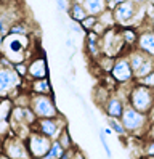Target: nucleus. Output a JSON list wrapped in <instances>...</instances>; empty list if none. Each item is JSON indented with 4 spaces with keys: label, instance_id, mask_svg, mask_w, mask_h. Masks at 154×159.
<instances>
[{
    "label": "nucleus",
    "instance_id": "f257e3e1",
    "mask_svg": "<svg viewBox=\"0 0 154 159\" xmlns=\"http://www.w3.org/2000/svg\"><path fill=\"white\" fill-rule=\"evenodd\" d=\"M31 40H32L31 35H19V34L10 32L8 35L3 37L0 52H2V55H5L13 64L27 61L29 60L27 52L31 48Z\"/></svg>",
    "mask_w": 154,
    "mask_h": 159
},
{
    "label": "nucleus",
    "instance_id": "f03ea898",
    "mask_svg": "<svg viewBox=\"0 0 154 159\" xmlns=\"http://www.w3.org/2000/svg\"><path fill=\"white\" fill-rule=\"evenodd\" d=\"M120 120L124 124V129L127 135L130 137H144L146 130L149 127V117L146 113L137 111L135 108H132L130 105H125L124 113L120 116Z\"/></svg>",
    "mask_w": 154,
    "mask_h": 159
},
{
    "label": "nucleus",
    "instance_id": "7ed1b4c3",
    "mask_svg": "<svg viewBox=\"0 0 154 159\" xmlns=\"http://www.w3.org/2000/svg\"><path fill=\"white\" fill-rule=\"evenodd\" d=\"M127 105H130L137 111H141V113L148 114L151 106L154 105V90H151L149 87H146V85H143V84L135 80L132 84V87H130Z\"/></svg>",
    "mask_w": 154,
    "mask_h": 159
},
{
    "label": "nucleus",
    "instance_id": "20e7f679",
    "mask_svg": "<svg viewBox=\"0 0 154 159\" xmlns=\"http://www.w3.org/2000/svg\"><path fill=\"white\" fill-rule=\"evenodd\" d=\"M100 45H101V53L106 55V57H112V58H117L124 53H129L127 50H130L127 45L124 43L122 40V35L119 27H111L108 29L100 39Z\"/></svg>",
    "mask_w": 154,
    "mask_h": 159
},
{
    "label": "nucleus",
    "instance_id": "39448f33",
    "mask_svg": "<svg viewBox=\"0 0 154 159\" xmlns=\"http://www.w3.org/2000/svg\"><path fill=\"white\" fill-rule=\"evenodd\" d=\"M66 119L60 114L56 117H43V119H37L34 124V130L43 134L50 140H58L61 135V132L66 129Z\"/></svg>",
    "mask_w": 154,
    "mask_h": 159
},
{
    "label": "nucleus",
    "instance_id": "423d86ee",
    "mask_svg": "<svg viewBox=\"0 0 154 159\" xmlns=\"http://www.w3.org/2000/svg\"><path fill=\"white\" fill-rule=\"evenodd\" d=\"M29 106L34 111L37 119L60 116V111H58V106L52 95H32Z\"/></svg>",
    "mask_w": 154,
    "mask_h": 159
},
{
    "label": "nucleus",
    "instance_id": "0eeeda50",
    "mask_svg": "<svg viewBox=\"0 0 154 159\" xmlns=\"http://www.w3.org/2000/svg\"><path fill=\"white\" fill-rule=\"evenodd\" d=\"M111 77L116 80L117 85H124V84H133L135 82V74L132 69V64L129 60V55L124 53L120 57L114 60L112 69H111Z\"/></svg>",
    "mask_w": 154,
    "mask_h": 159
},
{
    "label": "nucleus",
    "instance_id": "6e6552de",
    "mask_svg": "<svg viewBox=\"0 0 154 159\" xmlns=\"http://www.w3.org/2000/svg\"><path fill=\"white\" fill-rule=\"evenodd\" d=\"M24 142H26L27 151H29V154H31L32 159H42L48 153V149H50L53 140H50L43 134H40V132H37V130L32 129L31 134L26 137Z\"/></svg>",
    "mask_w": 154,
    "mask_h": 159
},
{
    "label": "nucleus",
    "instance_id": "1a4fd4ad",
    "mask_svg": "<svg viewBox=\"0 0 154 159\" xmlns=\"http://www.w3.org/2000/svg\"><path fill=\"white\" fill-rule=\"evenodd\" d=\"M23 85V77L15 68L0 66V98H10V95Z\"/></svg>",
    "mask_w": 154,
    "mask_h": 159
},
{
    "label": "nucleus",
    "instance_id": "9d476101",
    "mask_svg": "<svg viewBox=\"0 0 154 159\" xmlns=\"http://www.w3.org/2000/svg\"><path fill=\"white\" fill-rule=\"evenodd\" d=\"M2 153H5L10 159H32L29 151H27L26 142L23 138L16 137L13 132L3 140Z\"/></svg>",
    "mask_w": 154,
    "mask_h": 159
},
{
    "label": "nucleus",
    "instance_id": "9b49d317",
    "mask_svg": "<svg viewBox=\"0 0 154 159\" xmlns=\"http://www.w3.org/2000/svg\"><path fill=\"white\" fill-rule=\"evenodd\" d=\"M140 5L141 3H137V2H122L119 3L116 8H112V13H114V18H116V24L119 27H124V26H132L133 21H135V16H137L138 10H140Z\"/></svg>",
    "mask_w": 154,
    "mask_h": 159
},
{
    "label": "nucleus",
    "instance_id": "f8f14e48",
    "mask_svg": "<svg viewBox=\"0 0 154 159\" xmlns=\"http://www.w3.org/2000/svg\"><path fill=\"white\" fill-rule=\"evenodd\" d=\"M48 77V64L47 60L42 57H32L27 60V76L26 79L31 82V80H37V79H45Z\"/></svg>",
    "mask_w": 154,
    "mask_h": 159
},
{
    "label": "nucleus",
    "instance_id": "ddd939ff",
    "mask_svg": "<svg viewBox=\"0 0 154 159\" xmlns=\"http://www.w3.org/2000/svg\"><path fill=\"white\" fill-rule=\"evenodd\" d=\"M135 48H138L140 52L149 55L154 58V32L151 31V27L148 23H144V27L138 29V39L135 43Z\"/></svg>",
    "mask_w": 154,
    "mask_h": 159
},
{
    "label": "nucleus",
    "instance_id": "4468645a",
    "mask_svg": "<svg viewBox=\"0 0 154 159\" xmlns=\"http://www.w3.org/2000/svg\"><path fill=\"white\" fill-rule=\"evenodd\" d=\"M125 105H127V103H125L122 98H119L116 93H112V95L108 98V101L104 103L103 111H104L106 117H117V119H120Z\"/></svg>",
    "mask_w": 154,
    "mask_h": 159
},
{
    "label": "nucleus",
    "instance_id": "2eb2a0df",
    "mask_svg": "<svg viewBox=\"0 0 154 159\" xmlns=\"http://www.w3.org/2000/svg\"><path fill=\"white\" fill-rule=\"evenodd\" d=\"M100 35H96L95 32H87L85 34V52L90 57V60L96 61L101 57V45H100Z\"/></svg>",
    "mask_w": 154,
    "mask_h": 159
},
{
    "label": "nucleus",
    "instance_id": "dca6fc26",
    "mask_svg": "<svg viewBox=\"0 0 154 159\" xmlns=\"http://www.w3.org/2000/svg\"><path fill=\"white\" fill-rule=\"evenodd\" d=\"M69 2H77V3H82L84 8L87 10L88 15H93V16H98L101 15L108 5H106V0H69Z\"/></svg>",
    "mask_w": 154,
    "mask_h": 159
},
{
    "label": "nucleus",
    "instance_id": "f3484780",
    "mask_svg": "<svg viewBox=\"0 0 154 159\" xmlns=\"http://www.w3.org/2000/svg\"><path fill=\"white\" fill-rule=\"evenodd\" d=\"M29 93L31 95H52V84L48 77L31 80L29 82Z\"/></svg>",
    "mask_w": 154,
    "mask_h": 159
},
{
    "label": "nucleus",
    "instance_id": "a211bd4d",
    "mask_svg": "<svg viewBox=\"0 0 154 159\" xmlns=\"http://www.w3.org/2000/svg\"><path fill=\"white\" fill-rule=\"evenodd\" d=\"M119 31H120L124 43L127 45L130 50L135 48V43H137V39H138V27H135V26H124V27H119Z\"/></svg>",
    "mask_w": 154,
    "mask_h": 159
},
{
    "label": "nucleus",
    "instance_id": "6ab92c4d",
    "mask_svg": "<svg viewBox=\"0 0 154 159\" xmlns=\"http://www.w3.org/2000/svg\"><path fill=\"white\" fill-rule=\"evenodd\" d=\"M67 15H69V18L72 21H77L80 23L84 18L88 16V13H87V10L84 8L82 3H77V2H69V5H67Z\"/></svg>",
    "mask_w": 154,
    "mask_h": 159
},
{
    "label": "nucleus",
    "instance_id": "aec40b11",
    "mask_svg": "<svg viewBox=\"0 0 154 159\" xmlns=\"http://www.w3.org/2000/svg\"><path fill=\"white\" fill-rule=\"evenodd\" d=\"M10 32H11V34H19V35H31L32 26H29V23L26 20H18V21H15L11 24Z\"/></svg>",
    "mask_w": 154,
    "mask_h": 159
},
{
    "label": "nucleus",
    "instance_id": "412c9836",
    "mask_svg": "<svg viewBox=\"0 0 154 159\" xmlns=\"http://www.w3.org/2000/svg\"><path fill=\"white\" fill-rule=\"evenodd\" d=\"M15 103L11 98H0V120H8L11 116Z\"/></svg>",
    "mask_w": 154,
    "mask_h": 159
},
{
    "label": "nucleus",
    "instance_id": "4be33fe9",
    "mask_svg": "<svg viewBox=\"0 0 154 159\" xmlns=\"http://www.w3.org/2000/svg\"><path fill=\"white\" fill-rule=\"evenodd\" d=\"M154 71V58L152 57H149L146 61H144L141 66L135 71L133 74H135V80H140V79H143L144 76H148L149 72H152Z\"/></svg>",
    "mask_w": 154,
    "mask_h": 159
},
{
    "label": "nucleus",
    "instance_id": "5701e85b",
    "mask_svg": "<svg viewBox=\"0 0 154 159\" xmlns=\"http://www.w3.org/2000/svg\"><path fill=\"white\" fill-rule=\"evenodd\" d=\"M106 124H108V127L112 130V134L119 135V137H125V135H127L120 119H117V117H106Z\"/></svg>",
    "mask_w": 154,
    "mask_h": 159
},
{
    "label": "nucleus",
    "instance_id": "b1692460",
    "mask_svg": "<svg viewBox=\"0 0 154 159\" xmlns=\"http://www.w3.org/2000/svg\"><path fill=\"white\" fill-rule=\"evenodd\" d=\"M63 154H64V148L61 146V143L58 142V140H53L50 149H48V153L42 159H61Z\"/></svg>",
    "mask_w": 154,
    "mask_h": 159
},
{
    "label": "nucleus",
    "instance_id": "393cba45",
    "mask_svg": "<svg viewBox=\"0 0 154 159\" xmlns=\"http://www.w3.org/2000/svg\"><path fill=\"white\" fill-rule=\"evenodd\" d=\"M98 21H100L103 26L108 27V29H111V27H116V26H117V24H116L114 13H112V10H109V8H106V10H104L101 15H98Z\"/></svg>",
    "mask_w": 154,
    "mask_h": 159
},
{
    "label": "nucleus",
    "instance_id": "a878e982",
    "mask_svg": "<svg viewBox=\"0 0 154 159\" xmlns=\"http://www.w3.org/2000/svg\"><path fill=\"white\" fill-rule=\"evenodd\" d=\"M114 60H116V58H112V57H106V55H101V57H100L98 60H96L95 63L98 64V68H100L104 74H109V72H111V69H112Z\"/></svg>",
    "mask_w": 154,
    "mask_h": 159
},
{
    "label": "nucleus",
    "instance_id": "bb28decb",
    "mask_svg": "<svg viewBox=\"0 0 154 159\" xmlns=\"http://www.w3.org/2000/svg\"><path fill=\"white\" fill-rule=\"evenodd\" d=\"M58 142L61 143V146H63L64 149H69V148H74V146H75V145H74V142H72V138H71L69 130H67V127L61 132L60 138H58Z\"/></svg>",
    "mask_w": 154,
    "mask_h": 159
},
{
    "label": "nucleus",
    "instance_id": "cd10ccee",
    "mask_svg": "<svg viewBox=\"0 0 154 159\" xmlns=\"http://www.w3.org/2000/svg\"><path fill=\"white\" fill-rule=\"evenodd\" d=\"M98 137H100V142H101L103 149H104V153H106V157L112 159V151H111V146L108 143V135L103 132V129H98Z\"/></svg>",
    "mask_w": 154,
    "mask_h": 159
},
{
    "label": "nucleus",
    "instance_id": "c85d7f7f",
    "mask_svg": "<svg viewBox=\"0 0 154 159\" xmlns=\"http://www.w3.org/2000/svg\"><path fill=\"white\" fill-rule=\"evenodd\" d=\"M96 21H98V16H93V15H88L87 18H84V20L80 21V26H82V29L85 31V32H90L93 27H95V24H96Z\"/></svg>",
    "mask_w": 154,
    "mask_h": 159
},
{
    "label": "nucleus",
    "instance_id": "c756f323",
    "mask_svg": "<svg viewBox=\"0 0 154 159\" xmlns=\"http://www.w3.org/2000/svg\"><path fill=\"white\" fill-rule=\"evenodd\" d=\"M13 68H15V71H16V72H18L23 79H26V76H27V61H23V63L13 64Z\"/></svg>",
    "mask_w": 154,
    "mask_h": 159
},
{
    "label": "nucleus",
    "instance_id": "7c9ffc66",
    "mask_svg": "<svg viewBox=\"0 0 154 159\" xmlns=\"http://www.w3.org/2000/svg\"><path fill=\"white\" fill-rule=\"evenodd\" d=\"M137 82H140V84H143V85L149 87L151 90H154V71H152V72H149L148 76H144L143 79L137 80Z\"/></svg>",
    "mask_w": 154,
    "mask_h": 159
},
{
    "label": "nucleus",
    "instance_id": "2f4dec72",
    "mask_svg": "<svg viewBox=\"0 0 154 159\" xmlns=\"http://www.w3.org/2000/svg\"><path fill=\"white\" fill-rule=\"evenodd\" d=\"M143 154L154 156V142H143Z\"/></svg>",
    "mask_w": 154,
    "mask_h": 159
},
{
    "label": "nucleus",
    "instance_id": "473e14b6",
    "mask_svg": "<svg viewBox=\"0 0 154 159\" xmlns=\"http://www.w3.org/2000/svg\"><path fill=\"white\" fill-rule=\"evenodd\" d=\"M143 142H154V122H149V127L143 137Z\"/></svg>",
    "mask_w": 154,
    "mask_h": 159
},
{
    "label": "nucleus",
    "instance_id": "72a5a7b5",
    "mask_svg": "<svg viewBox=\"0 0 154 159\" xmlns=\"http://www.w3.org/2000/svg\"><path fill=\"white\" fill-rule=\"evenodd\" d=\"M106 31H108V27H106V26H103V24H101L100 21H96L95 27L92 29V32H95L96 35H100V37H101V35H103V34H104Z\"/></svg>",
    "mask_w": 154,
    "mask_h": 159
},
{
    "label": "nucleus",
    "instance_id": "f704fd0d",
    "mask_svg": "<svg viewBox=\"0 0 154 159\" xmlns=\"http://www.w3.org/2000/svg\"><path fill=\"white\" fill-rule=\"evenodd\" d=\"M69 29H71L72 32H75V34H79V35L85 32V31L82 29V26H80V23H77V21H72V23H71V26H69Z\"/></svg>",
    "mask_w": 154,
    "mask_h": 159
},
{
    "label": "nucleus",
    "instance_id": "c9c22d12",
    "mask_svg": "<svg viewBox=\"0 0 154 159\" xmlns=\"http://www.w3.org/2000/svg\"><path fill=\"white\" fill-rule=\"evenodd\" d=\"M56 2V8H58V11H66L67 10V3H66V0H55Z\"/></svg>",
    "mask_w": 154,
    "mask_h": 159
},
{
    "label": "nucleus",
    "instance_id": "e433bc0d",
    "mask_svg": "<svg viewBox=\"0 0 154 159\" xmlns=\"http://www.w3.org/2000/svg\"><path fill=\"white\" fill-rule=\"evenodd\" d=\"M146 23H148V26L151 27V31L154 32V11H151V13L146 16Z\"/></svg>",
    "mask_w": 154,
    "mask_h": 159
},
{
    "label": "nucleus",
    "instance_id": "4c0bfd02",
    "mask_svg": "<svg viewBox=\"0 0 154 159\" xmlns=\"http://www.w3.org/2000/svg\"><path fill=\"white\" fill-rule=\"evenodd\" d=\"M74 159H85L84 153L80 151V149H75V154H74Z\"/></svg>",
    "mask_w": 154,
    "mask_h": 159
},
{
    "label": "nucleus",
    "instance_id": "58836bf2",
    "mask_svg": "<svg viewBox=\"0 0 154 159\" xmlns=\"http://www.w3.org/2000/svg\"><path fill=\"white\" fill-rule=\"evenodd\" d=\"M148 117H149V122H154V105H152V106H151V109H149Z\"/></svg>",
    "mask_w": 154,
    "mask_h": 159
},
{
    "label": "nucleus",
    "instance_id": "ea45409f",
    "mask_svg": "<svg viewBox=\"0 0 154 159\" xmlns=\"http://www.w3.org/2000/svg\"><path fill=\"white\" fill-rule=\"evenodd\" d=\"M103 132H104L106 135H112V130H111L109 127H106V129H103Z\"/></svg>",
    "mask_w": 154,
    "mask_h": 159
},
{
    "label": "nucleus",
    "instance_id": "a19ab883",
    "mask_svg": "<svg viewBox=\"0 0 154 159\" xmlns=\"http://www.w3.org/2000/svg\"><path fill=\"white\" fill-rule=\"evenodd\" d=\"M66 45H67V47H74V42H72V39H67V40H66Z\"/></svg>",
    "mask_w": 154,
    "mask_h": 159
},
{
    "label": "nucleus",
    "instance_id": "79ce46f5",
    "mask_svg": "<svg viewBox=\"0 0 154 159\" xmlns=\"http://www.w3.org/2000/svg\"><path fill=\"white\" fill-rule=\"evenodd\" d=\"M140 159H154V156H146V154H141Z\"/></svg>",
    "mask_w": 154,
    "mask_h": 159
},
{
    "label": "nucleus",
    "instance_id": "37998d69",
    "mask_svg": "<svg viewBox=\"0 0 154 159\" xmlns=\"http://www.w3.org/2000/svg\"><path fill=\"white\" fill-rule=\"evenodd\" d=\"M0 159H10V157H8L5 153H0Z\"/></svg>",
    "mask_w": 154,
    "mask_h": 159
}]
</instances>
